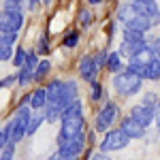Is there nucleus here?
Segmentation results:
<instances>
[{
  "label": "nucleus",
  "mask_w": 160,
  "mask_h": 160,
  "mask_svg": "<svg viewBox=\"0 0 160 160\" xmlns=\"http://www.w3.org/2000/svg\"><path fill=\"white\" fill-rule=\"evenodd\" d=\"M60 139H73V137H81L86 135L83 128H86V118H83V107L79 100H75L73 105H68L66 109L62 111L60 115Z\"/></svg>",
  "instance_id": "1"
},
{
  "label": "nucleus",
  "mask_w": 160,
  "mask_h": 160,
  "mask_svg": "<svg viewBox=\"0 0 160 160\" xmlns=\"http://www.w3.org/2000/svg\"><path fill=\"white\" fill-rule=\"evenodd\" d=\"M113 86L118 90V94H122V96H132V94H137V92L141 90L143 77L137 75L135 71H130V68L118 71V73H115V79H113Z\"/></svg>",
  "instance_id": "2"
},
{
  "label": "nucleus",
  "mask_w": 160,
  "mask_h": 160,
  "mask_svg": "<svg viewBox=\"0 0 160 160\" xmlns=\"http://www.w3.org/2000/svg\"><path fill=\"white\" fill-rule=\"evenodd\" d=\"M86 148V135L81 137H73V139H60L58 137V154H53L51 158H64V160H71L77 158Z\"/></svg>",
  "instance_id": "3"
},
{
  "label": "nucleus",
  "mask_w": 160,
  "mask_h": 160,
  "mask_svg": "<svg viewBox=\"0 0 160 160\" xmlns=\"http://www.w3.org/2000/svg\"><path fill=\"white\" fill-rule=\"evenodd\" d=\"M24 26L22 9H2L0 11V32H17Z\"/></svg>",
  "instance_id": "4"
},
{
  "label": "nucleus",
  "mask_w": 160,
  "mask_h": 160,
  "mask_svg": "<svg viewBox=\"0 0 160 160\" xmlns=\"http://www.w3.org/2000/svg\"><path fill=\"white\" fill-rule=\"evenodd\" d=\"M107 135H105V139L100 141V152H118V149H124L128 143H130V137L126 135V132H122L120 128L118 130H105Z\"/></svg>",
  "instance_id": "5"
},
{
  "label": "nucleus",
  "mask_w": 160,
  "mask_h": 160,
  "mask_svg": "<svg viewBox=\"0 0 160 160\" xmlns=\"http://www.w3.org/2000/svg\"><path fill=\"white\" fill-rule=\"evenodd\" d=\"M120 118V109H118V105L115 102H107V107H102L98 113V118H96V130L100 132H105L107 128H111L115 120Z\"/></svg>",
  "instance_id": "6"
},
{
  "label": "nucleus",
  "mask_w": 160,
  "mask_h": 160,
  "mask_svg": "<svg viewBox=\"0 0 160 160\" xmlns=\"http://www.w3.org/2000/svg\"><path fill=\"white\" fill-rule=\"evenodd\" d=\"M2 137H4V143L7 141H11V143L22 141V137H26V124L15 120V118H11L7 122V126H4V130H2Z\"/></svg>",
  "instance_id": "7"
},
{
  "label": "nucleus",
  "mask_w": 160,
  "mask_h": 160,
  "mask_svg": "<svg viewBox=\"0 0 160 160\" xmlns=\"http://www.w3.org/2000/svg\"><path fill=\"white\" fill-rule=\"evenodd\" d=\"M154 115H156L154 105H145V102H141V105H135V107L130 109V118H135L137 122L143 124L145 128H148L149 124H154Z\"/></svg>",
  "instance_id": "8"
},
{
  "label": "nucleus",
  "mask_w": 160,
  "mask_h": 160,
  "mask_svg": "<svg viewBox=\"0 0 160 160\" xmlns=\"http://www.w3.org/2000/svg\"><path fill=\"white\" fill-rule=\"evenodd\" d=\"M98 71H100V66H98V62L94 60V56H83L81 58V62H79V75H81V79L83 81H92V79H96L98 77Z\"/></svg>",
  "instance_id": "9"
},
{
  "label": "nucleus",
  "mask_w": 160,
  "mask_h": 160,
  "mask_svg": "<svg viewBox=\"0 0 160 160\" xmlns=\"http://www.w3.org/2000/svg\"><path fill=\"white\" fill-rule=\"evenodd\" d=\"M120 130L126 132L130 139H143V137H145V126H143V124H139L135 118H124Z\"/></svg>",
  "instance_id": "10"
},
{
  "label": "nucleus",
  "mask_w": 160,
  "mask_h": 160,
  "mask_svg": "<svg viewBox=\"0 0 160 160\" xmlns=\"http://www.w3.org/2000/svg\"><path fill=\"white\" fill-rule=\"evenodd\" d=\"M28 105L32 107V109H45L47 107V92H45V88H38L34 90L30 96H28Z\"/></svg>",
  "instance_id": "11"
},
{
  "label": "nucleus",
  "mask_w": 160,
  "mask_h": 160,
  "mask_svg": "<svg viewBox=\"0 0 160 160\" xmlns=\"http://www.w3.org/2000/svg\"><path fill=\"white\" fill-rule=\"evenodd\" d=\"M126 28H135V30H141V32H148V30H152L154 28V22L149 19L148 15H135L128 24H126Z\"/></svg>",
  "instance_id": "12"
},
{
  "label": "nucleus",
  "mask_w": 160,
  "mask_h": 160,
  "mask_svg": "<svg viewBox=\"0 0 160 160\" xmlns=\"http://www.w3.org/2000/svg\"><path fill=\"white\" fill-rule=\"evenodd\" d=\"M102 66H107V71L109 73H118V71H122V53H118V51H111L107 53V58H105V64Z\"/></svg>",
  "instance_id": "13"
},
{
  "label": "nucleus",
  "mask_w": 160,
  "mask_h": 160,
  "mask_svg": "<svg viewBox=\"0 0 160 160\" xmlns=\"http://www.w3.org/2000/svg\"><path fill=\"white\" fill-rule=\"evenodd\" d=\"M43 122H45V113H41V109H37V113L30 115L28 122H26V135H34Z\"/></svg>",
  "instance_id": "14"
},
{
  "label": "nucleus",
  "mask_w": 160,
  "mask_h": 160,
  "mask_svg": "<svg viewBox=\"0 0 160 160\" xmlns=\"http://www.w3.org/2000/svg\"><path fill=\"white\" fill-rule=\"evenodd\" d=\"M51 71V62L49 60H43V62H37V66H34V71H32V81L38 83V81H43Z\"/></svg>",
  "instance_id": "15"
},
{
  "label": "nucleus",
  "mask_w": 160,
  "mask_h": 160,
  "mask_svg": "<svg viewBox=\"0 0 160 160\" xmlns=\"http://www.w3.org/2000/svg\"><path fill=\"white\" fill-rule=\"evenodd\" d=\"M143 79H152V81L160 79V62H158V58H154V60L145 66V71H143Z\"/></svg>",
  "instance_id": "16"
},
{
  "label": "nucleus",
  "mask_w": 160,
  "mask_h": 160,
  "mask_svg": "<svg viewBox=\"0 0 160 160\" xmlns=\"http://www.w3.org/2000/svg\"><path fill=\"white\" fill-rule=\"evenodd\" d=\"M124 41H126V43H139V41H145V32L135 30V28H126V30H124Z\"/></svg>",
  "instance_id": "17"
},
{
  "label": "nucleus",
  "mask_w": 160,
  "mask_h": 160,
  "mask_svg": "<svg viewBox=\"0 0 160 160\" xmlns=\"http://www.w3.org/2000/svg\"><path fill=\"white\" fill-rule=\"evenodd\" d=\"M30 115H32V111H30V105H28V102H22V105L15 109V113H13V118H15V120H19V122H24V124L28 122V118H30Z\"/></svg>",
  "instance_id": "18"
},
{
  "label": "nucleus",
  "mask_w": 160,
  "mask_h": 160,
  "mask_svg": "<svg viewBox=\"0 0 160 160\" xmlns=\"http://www.w3.org/2000/svg\"><path fill=\"white\" fill-rule=\"evenodd\" d=\"M17 81H19V86H28V83H32V68L22 66V68H19V75H17Z\"/></svg>",
  "instance_id": "19"
},
{
  "label": "nucleus",
  "mask_w": 160,
  "mask_h": 160,
  "mask_svg": "<svg viewBox=\"0 0 160 160\" xmlns=\"http://www.w3.org/2000/svg\"><path fill=\"white\" fill-rule=\"evenodd\" d=\"M45 122H58L62 115V109H58V107H51V105H47L45 107Z\"/></svg>",
  "instance_id": "20"
},
{
  "label": "nucleus",
  "mask_w": 160,
  "mask_h": 160,
  "mask_svg": "<svg viewBox=\"0 0 160 160\" xmlns=\"http://www.w3.org/2000/svg\"><path fill=\"white\" fill-rule=\"evenodd\" d=\"M13 156H15V143L7 141V143L0 148V158H2V160H11Z\"/></svg>",
  "instance_id": "21"
},
{
  "label": "nucleus",
  "mask_w": 160,
  "mask_h": 160,
  "mask_svg": "<svg viewBox=\"0 0 160 160\" xmlns=\"http://www.w3.org/2000/svg\"><path fill=\"white\" fill-rule=\"evenodd\" d=\"M26 56H28V51H26V49H22V47H19V49H15V56L11 58V60H13V66L22 68V66L26 64Z\"/></svg>",
  "instance_id": "22"
},
{
  "label": "nucleus",
  "mask_w": 160,
  "mask_h": 160,
  "mask_svg": "<svg viewBox=\"0 0 160 160\" xmlns=\"http://www.w3.org/2000/svg\"><path fill=\"white\" fill-rule=\"evenodd\" d=\"M77 43H79V32H68V34L64 37V41H62V45H64L66 49L77 47Z\"/></svg>",
  "instance_id": "23"
},
{
  "label": "nucleus",
  "mask_w": 160,
  "mask_h": 160,
  "mask_svg": "<svg viewBox=\"0 0 160 160\" xmlns=\"http://www.w3.org/2000/svg\"><path fill=\"white\" fill-rule=\"evenodd\" d=\"M90 86H92V100H100L102 98V86L98 83V79H92Z\"/></svg>",
  "instance_id": "24"
},
{
  "label": "nucleus",
  "mask_w": 160,
  "mask_h": 160,
  "mask_svg": "<svg viewBox=\"0 0 160 160\" xmlns=\"http://www.w3.org/2000/svg\"><path fill=\"white\" fill-rule=\"evenodd\" d=\"M17 41V32H0V45H13Z\"/></svg>",
  "instance_id": "25"
},
{
  "label": "nucleus",
  "mask_w": 160,
  "mask_h": 160,
  "mask_svg": "<svg viewBox=\"0 0 160 160\" xmlns=\"http://www.w3.org/2000/svg\"><path fill=\"white\" fill-rule=\"evenodd\" d=\"M49 51V43H47V34H41L37 43V53H47Z\"/></svg>",
  "instance_id": "26"
},
{
  "label": "nucleus",
  "mask_w": 160,
  "mask_h": 160,
  "mask_svg": "<svg viewBox=\"0 0 160 160\" xmlns=\"http://www.w3.org/2000/svg\"><path fill=\"white\" fill-rule=\"evenodd\" d=\"M79 22H81L83 26H90L92 22H94V13L88 11V9H83V11L79 13Z\"/></svg>",
  "instance_id": "27"
},
{
  "label": "nucleus",
  "mask_w": 160,
  "mask_h": 160,
  "mask_svg": "<svg viewBox=\"0 0 160 160\" xmlns=\"http://www.w3.org/2000/svg\"><path fill=\"white\" fill-rule=\"evenodd\" d=\"M13 58V49L11 45H0V62H7Z\"/></svg>",
  "instance_id": "28"
},
{
  "label": "nucleus",
  "mask_w": 160,
  "mask_h": 160,
  "mask_svg": "<svg viewBox=\"0 0 160 160\" xmlns=\"http://www.w3.org/2000/svg\"><path fill=\"white\" fill-rule=\"evenodd\" d=\"M37 56H38V53H37V51H34V53H28V56H26V64H24V66H28V68H32V71H34V66H37Z\"/></svg>",
  "instance_id": "29"
},
{
  "label": "nucleus",
  "mask_w": 160,
  "mask_h": 160,
  "mask_svg": "<svg viewBox=\"0 0 160 160\" xmlns=\"http://www.w3.org/2000/svg\"><path fill=\"white\" fill-rule=\"evenodd\" d=\"M15 81H17V75H9V77H4V79L0 81V88H11Z\"/></svg>",
  "instance_id": "30"
},
{
  "label": "nucleus",
  "mask_w": 160,
  "mask_h": 160,
  "mask_svg": "<svg viewBox=\"0 0 160 160\" xmlns=\"http://www.w3.org/2000/svg\"><path fill=\"white\" fill-rule=\"evenodd\" d=\"M156 94H145V96H143V102H145V105H156Z\"/></svg>",
  "instance_id": "31"
},
{
  "label": "nucleus",
  "mask_w": 160,
  "mask_h": 160,
  "mask_svg": "<svg viewBox=\"0 0 160 160\" xmlns=\"http://www.w3.org/2000/svg\"><path fill=\"white\" fill-rule=\"evenodd\" d=\"M105 58H107V49H102V51L98 53V56L94 58V60L98 62V66H102V64H105Z\"/></svg>",
  "instance_id": "32"
},
{
  "label": "nucleus",
  "mask_w": 160,
  "mask_h": 160,
  "mask_svg": "<svg viewBox=\"0 0 160 160\" xmlns=\"http://www.w3.org/2000/svg\"><path fill=\"white\" fill-rule=\"evenodd\" d=\"M154 124H156V130L160 132V109H158V115H154Z\"/></svg>",
  "instance_id": "33"
},
{
  "label": "nucleus",
  "mask_w": 160,
  "mask_h": 160,
  "mask_svg": "<svg viewBox=\"0 0 160 160\" xmlns=\"http://www.w3.org/2000/svg\"><path fill=\"white\" fill-rule=\"evenodd\" d=\"M37 2H38V0H30V2H28V4H30V9H34V7H37Z\"/></svg>",
  "instance_id": "34"
},
{
  "label": "nucleus",
  "mask_w": 160,
  "mask_h": 160,
  "mask_svg": "<svg viewBox=\"0 0 160 160\" xmlns=\"http://www.w3.org/2000/svg\"><path fill=\"white\" fill-rule=\"evenodd\" d=\"M4 145V137H2V130H0V148Z\"/></svg>",
  "instance_id": "35"
},
{
  "label": "nucleus",
  "mask_w": 160,
  "mask_h": 160,
  "mask_svg": "<svg viewBox=\"0 0 160 160\" xmlns=\"http://www.w3.org/2000/svg\"><path fill=\"white\" fill-rule=\"evenodd\" d=\"M88 2H90V4H100L102 0H88Z\"/></svg>",
  "instance_id": "36"
},
{
  "label": "nucleus",
  "mask_w": 160,
  "mask_h": 160,
  "mask_svg": "<svg viewBox=\"0 0 160 160\" xmlns=\"http://www.w3.org/2000/svg\"><path fill=\"white\" fill-rule=\"evenodd\" d=\"M7 2H15V4H22L24 0H7Z\"/></svg>",
  "instance_id": "37"
},
{
  "label": "nucleus",
  "mask_w": 160,
  "mask_h": 160,
  "mask_svg": "<svg viewBox=\"0 0 160 160\" xmlns=\"http://www.w3.org/2000/svg\"><path fill=\"white\" fill-rule=\"evenodd\" d=\"M43 2H45V4H47V7H49L51 2H53V0H43Z\"/></svg>",
  "instance_id": "38"
},
{
  "label": "nucleus",
  "mask_w": 160,
  "mask_h": 160,
  "mask_svg": "<svg viewBox=\"0 0 160 160\" xmlns=\"http://www.w3.org/2000/svg\"><path fill=\"white\" fill-rule=\"evenodd\" d=\"M156 105H158V109H160V98H158V100H156Z\"/></svg>",
  "instance_id": "39"
},
{
  "label": "nucleus",
  "mask_w": 160,
  "mask_h": 160,
  "mask_svg": "<svg viewBox=\"0 0 160 160\" xmlns=\"http://www.w3.org/2000/svg\"><path fill=\"white\" fill-rule=\"evenodd\" d=\"M130 2H137V0H130Z\"/></svg>",
  "instance_id": "40"
}]
</instances>
